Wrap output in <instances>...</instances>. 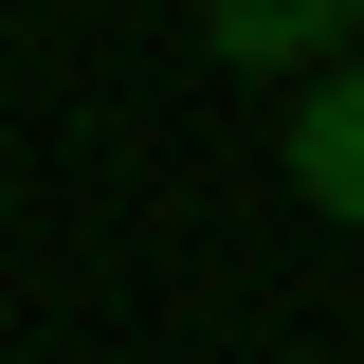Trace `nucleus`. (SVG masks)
<instances>
[{"label":"nucleus","mask_w":364,"mask_h":364,"mask_svg":"<svg viewBox=\"0 0 364 364\" xmlns=\"http://www.w3.org/2000/svg\"><path fill=\"white\" fill-rule=\"evenodd\" d=\"M200 37L237 55V73H291V55H346L364 0H200Z\"/></svg>","instance_id":"1"},{"label":"nucleus","mask_w":364,"mask_h":364,"mask_svg":"<svg viewBox=\"0 0 364 364\" xmlns=\"http://www.w3.org/2000/svg\"><path fill=\"white\" fill-rule=\"evenodd\" d=\"M291 182H310L328 219H364V55H328V91L291 109Z\"/></svg>","instance_id":"2"}]
</instances>
